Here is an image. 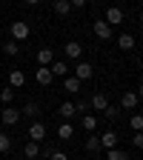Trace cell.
<instances>
[{"label": "cell", "mask_w": 143, "mask_h": 160, "mask_svg": "<svg viewBox=\"0 0 143 160\" xmlns=\"http://www.w3.org/2000/svg\"><path fill=\"white\" fill-rule=\"evenodd\" d=\"M9 32H12V40H17V43H20V40H26V37L32 34V29H29L26 20H14V23L9 26Z\"/></svg>", "instance_id": "6da1fadb"}, {"label": "cell", "mask_w": 143, "mask_h": 160, "mask_svg": "<svg viewBox=\"0 0 143 160\" xmlns=\"http://www.w3.org/2000/svg\"><path fill=\"white\" fill-rule=\"evenodd\" d=\"M72 77H77L80 83H83V80L94 77V66H92V63H86V60H77V63H74V74H72Z\"/></svg>", "instance_id": "7a4b0ae2"}, {"label": "cell", "mask_w": 143, "mask_h": 160, "mask_svg": "<svg viewBox=\"0 0 143 160\" xmlns=\"http://www.w3.org/2000/svg\"><path fill=\"white\" fill-rule=\"evenodd\" d=\"M0 123H3V126H17L20 123V109L3 106V112H0Z\"/></svg>", "instance_id": "3957f363"}, {"label": "cell", "mask_w": 143, "mask_h": 160, "mask_svg": "<svg viewBox=\"0 0 143 160\" xmlns=\"http://www.w3.org/2000/svg\"><path fill=\"white\" fill-rule=\"evenodd\" d=\"M92 32H94L97 40H103V43H106V40H112V26L106 23V20H94V23H92Z\"/></svg>", "instance_id": "277c9868"}, {"label": "cell", "mask_w": 143, "mask_h": 160, "mask_svg": "<svg viewBox=\"0 0 143 160\" xmlns=\"http://www.w3.org/2000/svg\"><path fill=\"white\" fill-rule=\"evenodd\" d=\"M137 103H140V94L137 92H123V94H120V109H123V112L137 109Z\"/></svg>", "instance_id": "5b68a950"}, {"label": "cell", "mask_w": 143, "mask_h": 160, "mask_svg": "<svg viewBox=\"0 0 143 160\" xmlns=\"http://www.w3.org/2000/svg\"><path fill=\"white\" fill-rule=\"evenodd\" d=\"M63 54H66L69 60H74V63H77V60L83 57V43H77V40H69V43L63 46Z\"/></svg>", "instance_id": "8992f818"}, {"label": "cell", "mask_w": 143, "mask_h": 160, "mask_svg": "<svg viewBox=\"0 0 143 160\" xmlns=\"http://www.w3.org/2000/svg\"><path fill=\"white\" fill-rule=\"evenodd\" d=\"M109 106V94L106 92H94L92 97H89V109H94V112H103Z\"/></svg>", "instance_id": "52a82bcc"}, {"label": "cell", "mask_w": 143, "mask_h": 160, "mask_svg": "<svg viewBox=\"0 0 143 160\" xmlns=\"http://www.w3.org/2000/svg\"><path fill=\"white\" fill-rule=\"evenodd\" d=\"M29 140H34V143L46 140V126H43V120H32V126H29Z\"/></svg>", "instance_id": "ba28073f"}, {"label": "cell", "mask_w": 143, "mask_h": 160, "mask_svg": "<svg viewBox=\"0 0 143 160\" xmlns=\"http://www.w3.org/2000/svg\"><path fill=\"white\" fill-rule=\"evenodd\" d=\"M123 17H126V14H123V9H120V6H109L103 20H106L109 26H117V23H123Z\"/></svg>", "instance_id": "9c48e42d"}, {"label": "cell", "mask_w": 143, "mask_h": 160, "mask_svg": "<svg viewBox=\"0 0 143 160\" xmlns=\"http://www.w3.org/2000/svg\"><path fill=\"white\" fill-rule=\"evenodd\" d=\"M49 72H52V77H69V63L66 60H52Z\"/></svg>", "instance_id": "30bf717a"}, {"label": "cell", "mask_w": 143, "mask_h": 160, "mask_svg": "<svg viewBox=\"0 0 143 160\" xmlns=\"http://www.w3.org/2000/svg\"><path fill=\"white\" fill-rule=\"evenodd\" d=\"M97 137H100V149H103V152H106V149H117V132L109 129V132L97 134Z\"/></svg>", "instance_id": "8fae6325"}, {"label": "cell", "mask_w": 143, "mask_h": 160, "mask_svg": "<svg viewBox=\"0 0 143 160\" xmlns=\"http://www.w3.org/2000/svg\"><path fill=\"white\" fill-rule=\"evenodd\" d=\"M34 80H37L40 86H52V80H54V77H52L49 66H37V69H34Z\"/></svg>", "instance_id": "7c38bea8"}, {"label": "cell", "mask_w": 143, "mask_h": 160, "mask_svg": "<svg viewBox=\"0 0 143 160\" xmlns=\"http://www.w3.org/2000/svg\"><path fill=\"white\" fill-rule=\"evenodd\" d=\"M23 83H26V74L20 69H9V86L12 89H23Z\"/></svg>", "instance_id": "4fadbf2b"}, {"label": "cell", "mask_w": 143, "mask_h": 160, "mask_svg": "<svg viewBox=\"0 0 143 160\" xmlns=\"http://www.w3.org/2000/svg\"><path fill=\"white\" fill-rule=\"evenodd\" d=\"M23 157H26V160H37V157H40V143L29 140V143L23 146Z\"/></svg>", "instance_id": "5bb4252c"}, {"label": "cell", "mask_w": 143, "mask_h": 160, "mask_svg": "<svg viewBox=\"0 0 143 160\" xmlns=\"http://www.w3.org/2000/svg\"><path fill=\"white\" fill-rule=\"evenodd\" d=\"M74 137V126L72 123H60L57 126V140H72Z\"/></svg>", "instance_id": "9a60e30c"}, {"label": "cell", "mask_w": 143, "mask_h": 160, "mask_svg": "<svg viewBox=\"0 0 143 160\" xmlns=\"http://www.w3.org/2000/svg\"><path fill=\"white\" fill-rule=\"evenodd\" d=\"M57 114L63 117V120H72V117L77 114V112H74V103H60V106H57Z\"/></svg>", "instance_id": "2e32d148"}, {"label": "cell", "mask_w": 143, "mask_h": 160, "mask_svg": "<svg viewBox=\"0 0 143 160\" xmlns=\"http://www.w3.org/2000/svg\"><path fill=\"white\" fill-rule=\"evenodd\" d=\"M23 114H26V117H32V120H37V114H40V106L34 103V100H29V103L23 106V112H20V117H23Z\"/></svg>", "instance_id": "e0dca14e"}, {"label": "cell", "mask_w": 143, "mask_h": 160, "mask_svg": "<svg viewBox=\"0 0 143 160\" xmlns=\"http://www.w3.org/2000/svg\"><path fill=\"white\" fill-rule=\"evenodd\" d=\"M117 46L123 49V52H132L135 49V34H120L117 37Z\"/></svg>", "instance_id": "ac0fdd59"}, {"label": "cell", "mask_w": 143, "mask_h": 160, "mask_svg": "<svg viewBox=\"0 0 143 160\" xmlns=\"http://www.w3.org/2000/svg\"><path fill=\"white\" fill-rule=\"evenodd\" d=\"M52 60H54V52L52 49H40L37 52V66H49Z\"/></svg>", "instance_id": "d6986e66"}, {"label": "cell", "mask_w": 143, "mask_h": 160, "mask_svg": "<svg viewBox=\"0 0 143 160\" xmlns=\"http://www.w3.org/2000/svg\"><path fill=\"white\" fill-rule=\"evenodd\" d=\"M63 89H66L69 94H77V92H80V80H77V77H63Z\"/></svg>", "instance_id": "ffe728a7"}, {"label": "cell", "mask_w": 143, "mask_h": 160, "mask_svg": "<svg viewBox=\"0 0 143 160\" xmlns=\"http://www.w3.org/2000/svg\"><path fill=\"white\" fill-rule=\"evenodd\" d=\"M69 12H72L69 0H54V14H57V17H66Z\"/></svg>", "instance_id": "44dd1931"}, {"label": "cell", "mask_w": 143, "mask_h": 160, "mask_svg": "<svg viewBox=\"0 0 143 160\" xmlns=\"http://www.w3.org/2000/svg\"><path fill=\"white\" fill-rule=\"evenodd\" d=\"M14 89L12 86H6V89H0V103H3V106H12V100H14Z\"/></svg>", "instance_id": "7402d4cb"}, {"label": "cell", "mask_w": 143, "mask_h": 160, "mask_svg": "<svg viewBox=\"0 0 143 160\" xmlns=\"http://www.w3.org/2000/svg\"><path fill=\"white\" fill-rule=\"evenodd\" d=\"M80 126H83L86 132H94L97 129V117L94 114H83V117H80Z\"/></svg>", "instance_id": "603a6c76"}, {"label": "cell", "mask_w": 143, "mask_h": 160, "mask_svg": "<svg viewBox=\"0 0 143 160\" xmlns=\"http://www.w3.org/2000/svg\"><path fill=\"white\" fill-rule=\"evenodd\" d=\"M106 160H132L123 149H106Z\"/></svg>", "instance_id": "cb8c5ba5"}, {"label": "cell", "mask_w": 143, "mask_h": 160, "mask_svg": "<svg viewBox=\"0 0 143 160\" xmlns=\"http://www.w3.org/2000/svg\"><path fill=\"white\" fill-rule=\"evenodd\" d=\"M86 152H89V154H97V152H100V137H97V134H92V137L86 140Z\"/></svg>", "instance_id": "d4e9b609"}, {"label": "cell", "mask_w": 143, "mask_h": 160, "mask_svg": "<svg viewBox=\"0 0 143 160\" xmlns=\"http://www.w3.org/2000/svg\"><path fill=\"white\" fill-rule=\"evenodd\" d=\"M20 52V46H17V40H6V43H3V54L6 57H14Z\"/></svg>", "instance_id": "484cf974"}, {"label": "cell", "mask_w": 143, "mask_h": 160, "mask_svg": "<svg viewBox=\"0 0 143 160\" xmlns=\"http://www.w3.org/2000/svg\"><path fill=\"white\" fill-rule=\"evenodd\" d=\"M74 112L77 114H89V97H77L74 100Z\"/></svg>", "instance_id": "4316f807"}, {"label": "cell", "mask_w": 143, "mask_h": 160, "mask_svg": "<svg viewBox=\"0 0 143 160\" xmlns=\"http://www.w3.org/2000/svg\"><path fill=\"white\" fill-rule=\"evenodd\" d=\"M12 149V134H6V132H0V154H6Z\"/></svg>", "instance_id": "83f0119b"}, {"label": "cell", "mask_w": 143, "mask_h": 160, "mask_svg": "<svg viewBox=\"0 0 143 160\" xmlns=\"http://www.w3.org/2000/svg\"><path fill=\"white\" fill-rule=\"evenodd\" d=\"M103 117H106V120H117V117H120V109H117V106H112V103H109V106H106V109H103Z\"/></svg>", "instance_id": "f1b7e54d"}, {"label": "cell", "mask_w": 143, "mask_h": 160, "mask_svg": "<svg viewBox=\"0 0 143 160\" xmlns=\"http://www.w3.org/2000/svg\"><path fill=\"white\" fill-rule=\"evenodd\" d=\"M129 123H132V129H135V132H140V129H143V117H140V114H132Z\"/></svg>", "instance_id": "f546056e"}, {"label": "cell", "mask_w": 143, "mask_h": 160, "mask_svg": "<svg viewBox=\"0 0 143 160\" xmlns=\"http://www.w3.org/2000/svg\"><path fill=\"white\" fill-rule=\"evenodd\" d=\"M132 146H135V149H143V134H140V132L132 134Z\"/></svg>", "instance_id": "4dcf8cb0"}, {"label": "cell", "mask_w": 143, "mask_h": 160, "mask_svg": "<svg viewBox=\"0 0 143 160\" xmlns=\"http://www.w3.org/2000/svg\"><path fill=\"white\" fill-rule=\"evenodd\" d=\"M52 152H54V146H52V143L40 146V157H52Z\"/></svg>", "instance_id": "1f68e13d"}, {"label": "cell", "mask_w": 143, "mask_h": 160, "mask_svg": "<svg viewBox=\"0 0 143 160\" xmlns=\"http://www.w3.org/2000/svg\"><path fill=\"white\" fill-rule=\"evenodd\" d=\"M49 160H69V154H66V152H52Z\"/></svg>", "instance_id": "d6a6232c"}, {"label": "cell", "mask_w": 143, "mask_h": 160, "mask_svg": "<svg viewBox=\"0 0 143 160\" xmlns=\"http://www.w3.org/2000/svg\"><path fill=\"white\" fill-rule=\"evenodd\" d=\"M86 3H89V0H69V6H72V9H83Z\"/></svg>", "instance_id": "836d02e7"}, {"label": "cell", "mask_w": 143, "mask_h": 160, "mask_svg": "<svg viewBox=\"0 0 143 160\" xmlns=\"http://www.w3.org/2000/svg\"><path fill=\"white\" fill-rule=\"evenodd\" d=\"M23 3H29V6H37V3H40V0H23Z\"/></svg>", "instance_id": "e575fe53"}]
</instances>
